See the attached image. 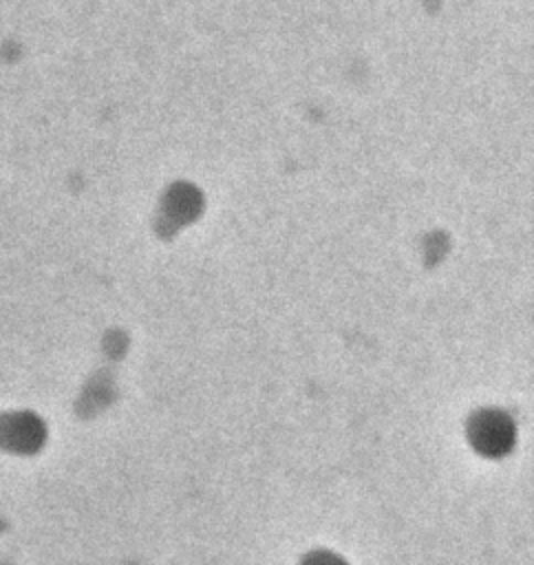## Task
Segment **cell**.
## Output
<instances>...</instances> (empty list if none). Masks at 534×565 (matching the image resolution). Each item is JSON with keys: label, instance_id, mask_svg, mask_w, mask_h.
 <instances>
[{"label": "cell", "instance_id": "obj_1", "mask_svg": "<svg viewBox=\"0 0 534 565\" xmlns=\"http://www.w3.org/2000/svg\"><path fill=\"white\" fill-rule=\"evenodd\" d=\"M40 444V424L22 411L0 413V450L22 455Z\"/></svg>", "mask_w": 534, "mask_h": 565}]
</instances>
